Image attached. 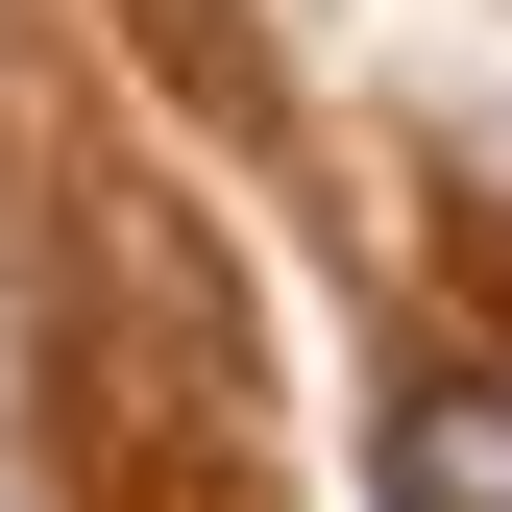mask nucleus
Here are the masks:
<instances>
[{
	"label": "nucleus",
	"mask_w": 512,
	"mask_h": 512,
	"mask_svg": "<svg viewBox=\"0 0 512 512\" xmlns=\"http://www.w3.org/2000/svg\"><path fill=\"white\" fill-rule=\"evenodd\" d=\"M391 512H512V366H415L391 391Z\"/></svg>",
	"instance_id": "nucleus-1"
}]
</instances>
